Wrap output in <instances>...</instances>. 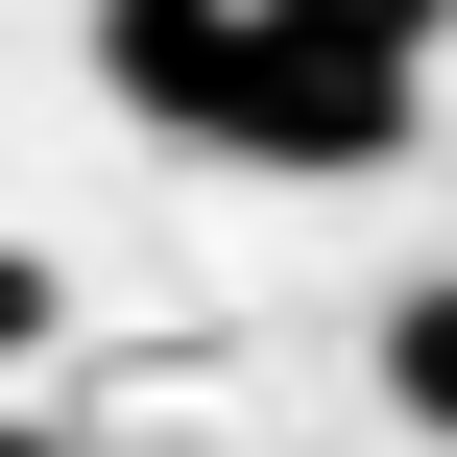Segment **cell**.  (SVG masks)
<instances>
[{
	"mask_svg": "<svg viewBox=\"0 0 457 457\" xmlns=\"http://www.w3.org/2000/svg\"><path fill=\"white\" fill-rule=\"evenodd\" d=\"M24 337H48V265H0V361H24Z\"/></svg>",
	"mask_w": 457,
	"mask_h": 457,
	"instance_id": "cell-4",
	"label": "cell"
},
{
	"mask_svg": "<svg viewBox=\"0 0 457 457\" xmlns=\"http://www.w3.org/2000/svg\"><path fill=\"white\" fill-rule=\"evenodd\" d=\"M0 457H72V434H0Z\"/></svg>",
	"mask_w": 457,
	"mask_h": 457,
	"instance_id": "cell-5",
	"label": "cell"
},
{
	"mask_svg": "<svg viewBox=\"0 0 457 457\" xmlns=\"http://www.w3.org/2000/svg\"><path fill=\"white\" fill-rule=\"evenodd\" d=\"M386 410H410V434H457V289H410V313H386Z\"/></svg>",
	"mask_w": 457,
	"mask_h": 457,
	"instance_id": "cell-2",
	"label": "cell"
},
{
	"mask_svg": "<svg viewBox=\"0 0 457 457\" xmlns=\"http://www.w3.org/2000/svg\"><path fill=\"white\" fill-rule=\"evenodd\" d=\"M96 72L169 145H241V169H386L434 120L410 48H337V24H265V0H96Z\"/></svg>",
	"mask_w": 457,
	"mask_h": 457,
	"instance_id": "cell-1",
	"label": "cell"
},
{
	"mask_svg": "<svg viewBox=\"0 0 457 457\" xmlns=\"http://www.w3.org/2000/svg\"><path fill=\"white\" fill-rule=\"evenodd\" d=\"M265 24H337V48H410L434 72V0H265Z\"/></svg>",
	"mask_w": 457,
	"mask_h": 457,
	"instance_id": "cell-3",
	"label": "cell"
}]
</instances>
